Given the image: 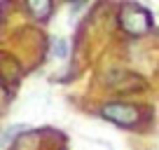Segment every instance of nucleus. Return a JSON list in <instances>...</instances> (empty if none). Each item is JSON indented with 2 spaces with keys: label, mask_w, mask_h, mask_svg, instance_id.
<instances>
[{
  "label": "nucleus",
  "mask_w": 159,
  "mask_h": 150,
  "mask_svg": "<svg viewBox=\"0 0 159 150\" xmlns=\"http://www.w3.org/2000/svg\"><path fill=\"white\" fill-rule=\"evenodd\" d=\"M117 19H119L122 30L131 38H140V35L150 33V28H152V14L145 7L136 5V2H124L119 7Z\"/></svg>",
  "instance_id": "nucleus-1"
},
{
  "label": "nucleus",
  "mask_w": 159,
  "mask_h": 150,
  "mask_svg": "<svg viewBox=\"0 0 159 150\" xmlns=\"http://www.w3.org/2000/svg\"><path fill=\"white\" fill-rule=\"evenodd\" d=\"M101 115L105 120L115 122L117 127H124V129L140 124V108H136L131 103H105L101 108Z\"/></svg>",
  "instance_id": "nucleus-2"
},
{
  "label": "nucleus",
  "mask_w": 159,
  "mask_h": 150,
  "mask_svg": "<svg viewBox=\"0 0 159 150\" xmlns=\"http://www.w3.org/2000/svg\"><path fill=\"white\" fill-rule=\"evenodd\" d=\"M26 7L35 19L45 21L52 14V0H26Z\"/></svg>",
  "instance_id": "nucleus-3"
},
{
  "label": "nucleus",
  "mask_w": 159,
  "mask_h": 150,
  "mask_svg": "<svg viewBox=\"0 0 159 150\" xmlns=\"http://www.w3.org/2000/svg\"><path fill=\"white\" fill-rule=\"evenodd\" d=\"M24 129H26L24 124H12L10 129H5V134L0 136V145H7V143H12V141H14V138H16V136H19Z\"/></svg>",
  "instance_id": "nucleus-4"
},
{
  "label": "nucleus",
  "mask_w": 159,
  "mask_h": 150,
  "mask_svg": "<svg viewBox=\"0 0 159 150\" xmlns=\"http://www.w3.org/2000/svg\"><path fill=\"white\" fill-rule=\"evenodd\" d=\"M68 52H70L68 40H66V38H56V40H54V56H56V59H66Z\"/></svg>",
  "instance_id": "nucleus-5"
}]
</instances>
